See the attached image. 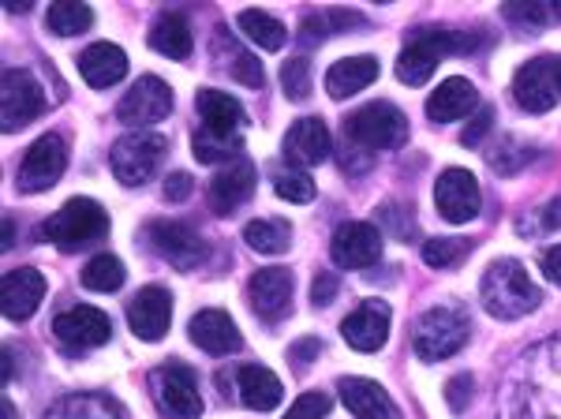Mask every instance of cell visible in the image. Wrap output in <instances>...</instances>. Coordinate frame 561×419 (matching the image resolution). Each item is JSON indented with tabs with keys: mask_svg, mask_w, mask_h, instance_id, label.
<instances>
[{
	"mask_svg": "<svg viewBox=\"0 0 561 419\" xmlns=\"http://www.w3.org/2000/svg\"><path fill=\"white\" fill-rule=\"evenodd\" d=\"M479 299H483V307L494 318L513 322V318L536 312L542 293L517 259H497L491 262V270L483 273V281H479Z\"/></svg>",
	"mask_w": 561,
	"mask_h": 419,
	"instance_id": "cell-1",
	"label": "cell"
},
{
	"mask_svg": "<svg viewBox=\"0 0 561 419\" xmlns=\"http://www.w3.org/2000/svg\"><path fill=\"white\" fill-rule=\"evenodd\" d=\"M479 45V34L446 31V26H420L409 45L397 57V79L409 87H423L434 76L438 60L454 57V53H472Z\"/></svg>",
	"mask_w": 561,
	"mask_h": 419,
	"instance_id": "cell-2",
	"label": "cell"
},
{
	"mask_svg": "<svg viewBox=\"0 0 561 419\" xmlns=\"http://www.w3.org/2000/svg\"><path fill=\"white\" fill-rule=\"evenodd\" d=\"M409 143V121L393 102H370L345 121V150L370 154L378 150H401Z\"/></svg>",
	"mask_w": 561,
	"mask_h": 419,
	"instance_id": "cell-3",
	"label": "cell"
},
{
	"mask_svg": "<svg viewBox=\"0 0 561 419\" xmlns=\"http://www.w3.org/2000/svg\"><path fill=\"white\" fill-rule=\"evenodd\" d=\"M42 236L68 254L94 248V244H102L108 236V214L94 199H68V203L42 225Z\"/></svg>",
	"mask_w": 561,
	"mask_h": 419,
	"instance_id": "cell-4",
	"label": "cell"
},
{
	"mask_svg": "<svg viewBox=\"0 0 561 419\" xmlns=\"http://www.w3.org/2000/svg\"><path fill=\"white\" fill-rule=\"evenodd\" d=\"M468 333H472V322L460 307H431L415 326V356L427 363L449 360L454 352L465 349Z\"/></svg>",
	"mask_w": 561,
	"mask_h": 419,
	"instance_id": "cell-5",
	"label": "cell"
},
{
	"mask_svg": "<svg viewBox=\"0 0 561 419\" xmlns=\"http://www.w3.org/2000/svg\"><path fill=\"white\" fill-rule=\"evenodd\" d=\"M165 150H169L165 135H158V132H131V135H124V139L113 147V154H108V166H113L116 180H121L124 188H139V184H147L153 172L161 169V161H165Z\"/></svg>",
	"mask_w": 561,
	"mask_h": 419,
	"instance_id": "cell-6",
	"label": "cell"
},
{
	"mask_svg": "<svg viewBox=\"0 0 561 419\" xmlns=\"http://www.w3.org/2000/svg\"><path fill=\"white\" fill-rule=\"evenodd\" d=\"M150 394L158 408L173 419H198L203 416V394H198V378L184 363H165L150 375Z\"/></svg>",
	"mask_w": 561,
	"mask_h": 419,
	"instance_id": "cell-7",
	"label": "cell"
},
{
	"mask_svg": "<svg viewBox=\"0 0 561 419\" xmlns=\"http://www.w3.org/2000/svg\"><path fill=\"white\" fill-rule=\"evenodd\" d=\"M513 98L524 113H550L561 102V57H536L513 76Z\"/></svg>",
	"mask_w": 561,
	"mask_h": 419,
	"instance_id": "cell-8",
	"label": "cell"
},
{
	"mask_svg": "<svg viewBox=\"0 0 561 419\" xmlns=\"http://www.w3.org/2000/svg\"><path fill=\"white\" fill-rule=\"evenodd\" d=\"M65 169H68V143H65V135L49 132V135H42V139H34L31 150L23 154L20 188L31 191V195L49 191L60 177H65Z\"/></svg>",
	"mask_w": 561,
	"mask_h": 419,
	"instance_id": "cell-9",
	"label": "cell"
},
{
	"mask_svg": "<svg viewBox=\"0 0 561 419\" xmlns=\"http://www.w3.org/2000/svg\"><path fill=\"white\" fill-rule=\"evenodd\" d=\"M45 113V90L31 71L8 68L4 90H0V116H4V132H20L31 121Z\"/></svg>",
	"mask_w": 561,
	"mask_h": 419,
	"instance_id": "cell-10",
	"label": "cell"
},
{
	"mask_svg": "<svg viewBox=\"0 0 561 419\" xmlns=\"http://www.w3.org/2000/svg\"><path fill=\"white\" fill-rule=\"evenodd\" d=\"M173 90H169L165 79L158 76H142L135 79V87L124 94V102L116 105V121L131 124V127H150L158 121H165L173 113Z\"/></svg>",
	"mask_w": 561,
	"mask_h": 419,
	"instance_id": "cell-11",
	"label": "cell"
},
{
	"mask_svg": "<svg viewBox=\"0 0 561 419\" xmlns=\"http://www.w3.org/2000/svg\"><path fill=\"white\" fill-rule=\"evenodd\" d=\"M434 203H438V214L454 225H465L479 217V206H483V195H479V180L468 169H446L434 184Z\"/></svg>",
	"mask_w": 561,
	"mask_h": 419,
	"instance_id": "cell-12",
	"label": "cell"
},
{
	"mask_svg": "<svg viewBox=\"0 0 561 419\" xmlns=\"http://www.w3.org/2000/svg\"><path fill=\"white\" fill-rule=\"evenodd\" d=\"M330 254L341 270H367L382 259V233L370 222H345L333 233Z\"/></svg>",
	"mask_w": 561,
	"mask_h": 419,
	"instance_id": "cell-13",
	"label": "cell"
},
{
	"mask_svg": "<svg viewBox=\"0 0 561 419\" xmlns=\"http://www.w3.org/2000/svg\"><path fill=\"white\" fill-rule=\"evenodd\" d=\"M150 248L165 262H173L176 270H195L206 259V244L198 240V233L184 222H150L147 225Z\"/></svg>",
	"mask_w": 561,
	"mask_h": 419,
	"instance_id": "cell-14",
	"label": "cell"
},
{
	"mask_svg": "<svg viewBox=\"0 0 561 419\" xmlns=\"http://www.w3.org/2000/svg\"><path fill=\"white\" fill-rule=\"evenodd\" d=\"M293 293H296V278H293V270H285V267L259 270L248 285L251 307H255V315H262L266 322H277V318L288 315V307H293Z\"/></svg>",
	"mask_w": 561,
	"mask_h": 419,
	"instance_id": "cell-15",
	"label": "cell"
},
{
	"mask_svg": "<svg viewBox=\"0 0 561 419\" xmlns=\"http://www.w3.org/2000/svg\"><path fill=\"white\" fill-rule=\"evenodd\" d=\"M389 322H393V312H389L386 299H364V304L341 322V333H345V341L356 352H378L389 337Z\"/></svg>",
	"mask_w": 561,
	"mask_h": 419,
	"instance_id": "cell-16",
	"label": "cell"
},
{
	"mask_svg": "<svg viewBox=\"0 0 561 419\" xmlns=\"http://www.w3.org/2000/svg\"><path fill=\"white\" fill-rule=\"evenodd\" d=\"M173 322V296L165 293L161 285L139 288L128 304V326L135 330V337L142 341H161Z\"/></svg>",
	"mask_w": 561,
	"mask_h": 419,
	"instance_id": "cell-17",
	"label": "cell"
},
{
	"mask_svg": "<svg viewBox=\"0 0 561 419\" xmlns=\"http://www.w3.org/2000/svg\"><path fill=\"white\" fill-rule=\"evenodd\" d=\"M53 333L65 344H76V349H94V344H105L108 333H113V322H108L105 312L90 304H76L68 312H60L53 318Z\"/></svg>",
	"mask_w": 561,
	"mask_h": 419,
	"instance_id": "cell-18",
	"label": "cell"
},
{
	"mask_svg": "<svg viewBox=\"0 0 561 419\" xmlns=\"http://www.w3.org/2000/svg\"><path fill=\"white\" fill-rule=\"evenodd\" d=\"M45 299V278L38 270L23 267V270H8L0 281V307L12 322H23L42 307Z\"/></svg>",
	"mask_w": 561,
	"mask_h": 419,
	"instance_id": "cell-19",
	"label": "cell"
},
{
	"mask_svg": "<svg viewBox=\"0 0 561 419\" xmlns=\"http://www.w3.org/2000/svg\"><path fill=\"white\" fill-rule=\"evenodd\" d=\"M251 191H255V166L243 158L229 161V166L210 180V210L221 217L237 214V210L251 199Z\"/></svg>",
	"mask_w": 561,
	"mask_h": 419,
	"instance_id": "cell-20",
	"label": "cell"
},
{
	"mask_svg": "<svg viewBox=\"0 0 561 419\" xmlns=\"http://www.w3.org/2000/svg\"><path fill=\"white\" fill-rule=\"evenodd\" d=\"M195 109L203 116V132L217 135V139H240L237 132L248 124L243 105L232 94H225V90H198Z\"/></svg>",
	"mask_w": 561,
	"mask_h": 419,
	"instance_id": "cell-21",
	"label": "cell"
},
{
	"mask_svg": "<svg viewBox=\"0 0 561 419\" xmlns=\"http://www.w3.org/2000/svg\"><path fill=\"white\" fill-rule=\"evenodd\" d=\"M330 154H333L330 127H325L319 116H304V121H296L288 127V135H285L288 161H296V166H322Z\"/></svg>",
	"mask_w": 561,
	"mask_h": 419,
	"instance_id": "cell-22",
	"label": "cell"
},
{
	"mask_svg": "<svg viewBox=\"0 0 561 419\" xmlns=\"http://www.w3.org/2000/svg\"><path fill=\"white\" fill-rule=\"evenodd\" d=\"M187 333H192V341L203 352H210V356H232V352L240 349V326L232 322V315L217 312V307L198 312L192 318V326H187Z\"/></svg>",
	"mask_w": 561,
	"mask_h": 419,
	"instance_id": "cell-23",
	"label": "cell"
},
{
	"mask_svg": "<svg viewBox=\"0 0 561 419\" xmlns=\"http://www.w3.org/2000/svg\"><path fill=\"white\" fill-rule=\"evenodd\" d=\"M341 389V400H345V408L356 419H401V412H397L393 397L386 394L378 382L370 378H341L337 382Z\"/></svg>",
	"mask_w": 561,
	"mask_h": 419,
	"instance_id": "cell-24",
	"label": "cell"
},
{
	"mask_svg": "<svg viewBox=\"0 0 561 419\" xmlns=\"http://www.w3.org/2000/svg\"><path fill=\"white\" fill-rule=\"evenodd\" d=\"M79 71H83V79L94 90H105L128 76V53L113 42H94L79 57Z\"/></svg>",
	"mask_w": 561,
	"mask_h": 419,
	"instance_id": "cell-25",
	"label": "cell"
},
{
	"mask_svg": "<svg viewBox=\"0 0 561 419\" xmlns=\"http://www.w3.org/2000/svg\"><path fill=\"white\" fill-rule=\"evenodd\" d=\"M476 105H479V90L468 79L454 76V79H442V87L427 98V116L434 124H454L465 121Z\"/></svg>",
	"mask_w": 561,
	"mask_h": 419,
	"instance_id": "cell-26",
	"label": "cell"
},
{
	"mask_svg": "<svg viewBox=\"0 0 561 419\" xmlns=\"http://www.w3.org/2000/svg\"><path fill=\"white\" fill-rule=\"evenodd\" d=\"M378 79V60L375 57H345L337 60L330 71H325V90H330V98H352L359 94V90H367L370 83Z\"/></svg>",
	"mask_w": 561,
	"mask_h": 419,
	"instance_id": "cell-27",
	"label": "cell"
},
{
	"mask_svg": "<svg viewBox=\"0 0 561 419\" xmlns=\"http://www.w3.org/2000/svg\"><path fill=\"white\" fill-rule=\"evenodd\" d=\"M237 389H240V400L248 408H255V412H270V408L280 405V378L274 371L266 367H255V363H248V367H240L237 375Z\"/></svg>",
	"mask_w": 561,
	"mask_h": 419,
	"instance_id": "cell-28",
	"label": "cell"
},
{
	"mask_svg": "<svg viewBox=\"0 0 561 419\" xmlns=\"http://www.w3.org/2000/svg\"><path fill=\"white\" fill-rule=\"evenodd\" d=\"M150 45L169 60H187V57H192V49H195L192 26H187L184 15H176V12L158 15L153 26H150Z\"/></svg>",
	"mask_w": 561,
	"mask_h": 419,
	"instance_id": "cell-29",
	"label": "cell"
},
{
	"mask_svg": "<svg viewBox=\"0 0 561 419\" xmlns=\"http://www.w3.org/2000/svg\"><path fill=\"white\" fill-rule=\"evenodd\" d=\"M217 57H221V68L229 71V76L237 79V83L251 87V90L266 87V68H262V60L255 57V53L240 49V45L232 42L225 31L217 34Z\"/></svg>",
	"mask_w": 561,
	"mask_h": 419,
	"instance_id": "cell-30",
	"label": "cell"
},
{
	"mask_svg": "<svg viewBox=\"0 0 561 419\" xmlns=\"http://www.w3.org/2000/svg\"><path fill=\"white\" fill-rule=\"evenodd\" d=\"M237 26L243 31V38L255 42L259 49H266V53H277L280 45L288 42L285 23L274 20V15H270V12H259V8H248V12H240Z\"/></svg>",
	"mask_w": 561,
	"mask_h": 419,
	"instance_id": "cell-31",
	"label": "cell"
},
{
	"mask_svg": "<svg viewBox=\"0 0 561 419\" xmlns=\"http://www.w3.org/2000/svg\"><path fill=\"white\" fill-rule=\"evenodd\" d=\"M243 240H248L251 251L280 254V251H288V244H293V225L277 222V217H262V222H251L248 229H243Z\"/></svg>",
	"mask_w": 561,
	"mask_h": 419,
	"instance_id": "cell-32",
	"label": "cell"
},
{
	"mask_svg": "<svg viewBox=\"0 0 561 419\" xmlns=\"http://www.w3.org/2000/svg\"><path fill=\"white\" fill-rule=\"evenodd\" d=\"M45 23H49L53 34L71 38V34H83L94 26V12H90L87 4H79V0H57V4L49 8V15H45Z\"/></svg>",
	"mask_w": 561,
	"mask_h": 419,
	"instance_id": "cell-33",
	"label": "cell"
},
{
	"mask_svg": "<svg viewBox=\"0 0 561 419\" xmlns=\"http://www.w3.org/2000/svg\"><path fill=\"white\" fill-rule=\"evenodd\" d=\"M352 26H367L364 15L356 12H311L300 26V38L304 42H322L330 34H345Z\"/></svg>",
	"mask_w": 561,
	"mask_h": 419,
	"instance_id": "cell-34",
	"label": "cell"
},
{
	"mask_svg": "<svg viewBox=\"0 0 561 419\" xmlns=\"http://www.w3.org/2000/svg\"><path fill=\"white\" fill-rule=\"evenodd\" d=\"M124 278H128V270H124V262L116 254H94L83 267V285L90 293H116L124 285Z\"/></svg>",
	"mask_w": 561,
	"mask_h": 419,
	"instance_id": "cell-35",
	"label": "cell"
},
{
	"mask_svg": "<svg viewBox=\"0 0 561 419\" xmlns=\"http://www.w3.org/2000/svg\"><path fill=\"white\" fill-rule=\"evenodd\" d=\"M45 419H116V408L102 397H65L45 412Z\"/></svg>",
	"mask_w": 561,
	"mask_h": 419,
	"instance_id": "cell-36",
	"label": "cell"
},
{
	"mask_svg": "<svg viewBox=\"0 0 561 419\" xmlns=\"http://www.w3.org/2000/svg\"><path fill=\"white\" fill-rule=\"evenodd\" d=\"M468 251H472V244L460 240V236H438V240L423 244V262L434 270H449V267H457Z\"/></svg>",
	"mask_w": 561,
	"mask_h": 419,
	"instance_id": "cell-37",
	"label": "cell"
},
{
	"mask_svg": "<svg viewBox=\"0 0 561 419\" xmlns=\"http://www.w3.org/2000/svg\"><path fill=\"white\" fill-rule=\"evenodd\" d=\"M243 143L240 139H217V135H206L203 127L195 132V158L203 166H217V161H240Z\"/></svg>",
	"mask_w": 561,
	"mask_h": 419,
	"instance_id": "cell-38",
	"label": "cell"
},
{
	"mask_svg": "<svg viewBox=\"0 0 561 419\" xmlns=\"http://www.w3.org/2000/svg\"><path fill=\"white\" fill-rule=\"evenodd\" d=\"M280 87H285V94L293 98V102H307V98H311V60L307 57L285 60V68H280Z\"/></svg>",
	"mask_w": 561,
	"mask_h": 419,
	"instance_id": "cell-39",
	"label": "cell"
},
{
	"mask_svg": "<svg viewBox=\"0 0 561 419\" xmlns=\"http://www.w3.org/2000/svg\"><path fill=\"white\" fill-rule=\"evenodd\" d=\"M274 191L285 203H311L314 199V180L300 169H280L274 177Z\"/></svg>",
	"mask_w": 561,
	"mask_h": 419,
	"instance_id": "cell-40",
	"label": "cell"
},
{
	"mask_svg": "<svg viewBox=\"0 0 561 419\" xmlns=\"http://www.w3.org/2000/svg\"><path fill=\"white\" fill-rule=\"evenodd\" d=\"M486 158H491V166H494L497 172H517V169L524 166V161L536 158V150L524 147V143H517V139H505L497 150H486Z\"/></svg>",
	"mask_w": 561,
	"mask_h": 419,
	"instance_id": "cell-41",
	"label": "cell"
},
{
	"mask_svg": "<svg viewBox=\"0 0 561 419\" xmlns=\"http://www.w3.org/2000/svg\"><path fill=\"white\" fill-rule=\"evenodd\" d=\"M502 15L505 20H513V23H528V26H542L547 20H561V4L558 8H547V4H505L502 8Z\"/></svg>",
	"mask_w": 561,
	"mask_h": 419,
	"instance_id": "cell-42",
	"label": "cell"
},
{
	"mask_svg": "<svg viewBox=\"0 0 561 419\" xmlns=\"http://www.w3.org/2000/svg\"><path fill=\"white\" fill-rule=\"evenodd\" d=\"M325 412H330V397H325V394H304V397H296V405L288 408L285 419H325Z\"/></svg>",
	"mask_w": 561,
	"mask_h": 419,
	"instance_id": "cell-43",
	"label": "cell"
},
{
	"mask_svg": "<svg viewBox=\"0 0 561 419\" xmlns=\"http://www.w3.org/2000/svg\"><path fill=\"white\" fill-rule=\"evenodd\" d=\"M404 206H397V203H389V206H378V222H386L389 225V233L397 236V240H412V233H415V225H404Z\"/></svg>",
	"mask_w": 561,
	"mask_h": 419,
	"instance_id": "cell-44",
	"label": "cell"
},
{
	"mask_svg": "<svg viewBox=\"0 0 561 419\" xmlns=\"http://www.w3.org/2000/svg\"><path fill=\"white\" fill-rule=\"evenodd\" d=\"M491 124H494V109H491V105H483V109H479V116H476V124H468V127H465L460 143H465V147H479V143H483V135L491 132Z\"/></svg>",
	"mask_w": 561,
	"mask_h": 419,
	"instance_id": "cell-45",
	"label": "cell"
},
{
	"mask_svg": "<svg viewBox=\"0 0 561 419\" xmlns=\"http://www.w3.org/2000/svg\"><path fill=\"white\" fill-rule=\"evenodd\" d=\"M472 389H476V378H472V375H457V378L446 386V400H449V408H454V412H460V408L468 405V397H472Z\"/></svg>",
	"mask_w": 561,
	"mask_h": 419,
	"instance_id": "cell-46",
	"label": "cell"
},
{
	"mask_svg": "<svg viewBox=\"0 0 561 419\" xmlns=\"http://www.w3.org/2000/svg\"><path fill=\"white\" fill-rule=\"evenodd\" d=\"M333 296H337V273L322 270L319 278H314V285H311V299L319 307H325V304H333Z\"/></svg>",
	"mask_w": 561,
	"mask_h": 419,
	"instance_id": "cell-47",
	"label": "cell"
},
{
	"mask_svg": "<svg viewBox=\"0 0 561 419\" xmlns=\"http://www.w3.org/2000/svg\"><path fill=\"white\" fill-rule=\"evenodd\" d=\"M187 195H192V177H187V172H173V177L165 180V199L169 203H184Z\"/></svg>",
	"mask_w": 561,
	"mask_h": 419,
	"instance_id": "cell-48",
	"label": "cell"
},
{
	"mask_svg": "<svg viewBox=\"0 0 561 419\" xmlns=\"http://www.w3.org/2000/svg\"><path fill=\"white\" fill-rule=\"evenodd\" d=\"M322 352V341H314V337H307V341L293 344V352H288V360H296V367H307L314 356Z\"/></svg>",
	"mask_w": 561,
	"mask_h": 419,
	"instance_id": "cell-49",
	"label": "cell"
},
{
	"mask_svg": "<svg viewBox=\"0 0 561 419\" xmlns=\"http://www.w3.org/2000/svg\"><path fill=\"white\" fill-rule=\"evenodd\" d=\"M542 273H547V278L554 281V285H561V244L542 254Z\"/></svg>",
	"mask_w": 561,
	"mask_h": 419,
	"instance_id": "cell-50",
	"label": "cell"
},
{
	"mask_svg": "<svg viewBox=\"0 0 561 419\" xmlns=\"http://www.w3.org/2000/svg\"><path fill=\"white\" fill-rule=\"evenodd\" d=\"M12 244H15V225L4 222V248H12Z\"/></svg>",
	"mask_w": 561,
	"mask_h": 419,
	"instance_id": "cell-51",
	"label": "cell"
},
{
	"mask_svg": "<svg viewBox=\"0 0 561 419\" xmlns=\"http://www.w3.org/2000/svg\"><path fill=\"white\" fill-rule=\"evenodd\" d=\"M4 419H15V408H12V400H4Z\"/></svg>",
	"mask_w": 561,
	"mask_h": 419,
	"instance_id": "cell-52",
	"label": "cell"
}]
</instances>
